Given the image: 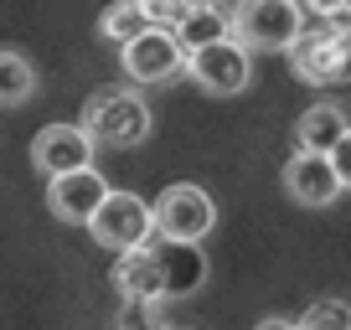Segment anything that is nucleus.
Listing matches in <instances>:
<instances>
[{"instance_id": "obj_1", "label": "nucleus", "mask_w": 351, "mask_h": 330, "mask_svg": "<svg viewBox=\"0 0 351 330\" xmlns=\"http://www.w3.org/2000/svg\"><path fill=\"white\" fill-rule=\"evenodd\" d=\"M88 129V140L104 144V150H134V144L150 140V103L140 99V93L130 88H109V93H93V99L83 103V119H77Z\"/></svg>"}, {"instance_id": "obj_2", "label": "nucleus", "mask_w": 351, "mask_h": 330, "mask_svg": "<svg viewBox=\"0 0 351 330\" xmlns=\"http://www.w3.org/2000/svg\"><path fill=\"white\" fill-rule=\"evenodd\" d=\"M305 31L300 0H238L232 5V36L253 52H289Z\"/></svg>"}, {"instance_id": "obj_3", "label": "nucleus", "mask_w": 351, "mask_h": 330, "mask_svg": "<svg viewBox=\"0 0 351 330\" xmlns=\"http://www.w3.org/2000/svg\"><path fill=\"white\" fill-rule=\"evenodd\" d=\"M150 207H155V238H165V242H202L217 227V201L202 186H191V181L165 186Z\"/></svg>"}, {"instance_id": "obj_4", "label": "nucleus", "mask_w": 351, "mask_h": 330, "mask_svg": "<svg viewBox=\"0 0 351 330\" xmlns=\"http://www.w3.org/2000/svg\"><path fill=\"white\" fill-rule=\"evenodd\" d=\"M93 242L99 248H114V253H134L145 242H155V207L134 191H109V201L99 207V217L88 222Z\"/></svg>"}, {"instance_id": "obj_5", "label": "nucleus", "mask_w": 351, "mask_h": 330, "mask_svg": "<svg viewBox=\"0 0 351 330\" xmlns=\"http://www.w3.org/2000/svg\"><path fill=\"white\" fill-rule=\"evenodd\" d=\"M186 73L202 93L212 99H232L253 83V62H248V47L243 42H217V47H202V52L186 57Z\"/></svg>"}, {"instance_id": "obj_6", "label": "nucleus", "mask_w": 351, "mask_h": 330, "mask_svg": "<svg viewBox=\"0 0 351 330\" xmlns=\"http://www.w3.org/2000/svg\"><path fill=\"white\" fill-rule=\"evenodd\" d=\"M119 67H124V77H134V83H165V77L186 73V47H181L176 31L150 26V31L134 36L130 47H119Z\"/></svg>"}, {"instance_id": "obj_7", "label": "nucleus", "mask_w": 351, "mask_h": 330, "mask_svg": "<svg viewBox=\"0 0 351 330\" xmlns=\"http://www.w3.org/2000/svg\"><path fill=\"white\" fill-rule=\"evenodd\" d=\"M289 67L305 83H351V42H341L326 26H310L289 47Z\"/></svg>"}, {"instance_id": "obj_8", "label": "nucleus", "mask_w": 351, "mask_h": 330, "mask_svg": "<svg viewBox=\"0 0 351 330\" xmlns=\"http://www.w3.org/2000/svg\"><path fill=\"white\" fill-rule=\"evenodd\" d=\"M93 150L99 144L88 140L83 124H47L32 140V165L47 181H57V176H73V170H93Z\"/></svg>"}, {"instance_id": "obj_9", "label": "nucleus", "mask_w": 351, "mask_h": 330, "mask_svg": "<svg viewBox=\"0 0 351 330\" xmlns=\"http://www.w3.org/2000/svg\"><path fill=\"white\" fill-rule=\"evenodd\" d=\"M109 201V181L99 170H73V176L47 181V207H52L57 222H73V227H88L99 217V207Z\"/></svg>"}, {"instance_id": "obj_10", "label": "nucleus", "mask_w": 351, "mask_h": 330, "mask_svg": "<svg viewBox=\"0 0 351 330\" xmlns=\"http://www.w3.org/2000/svg\"><path fill=\"white\" fill-rule=\"evenodd\" d=\"M285 191L300 201V207H330V201L341 196V170H336V160L330 155H305V150H295L285 160Z\"/></svg>"}, {"instance_id": "obj_11", "label": "nucleus", "mask_w": 351, "mask_h": 330, "mask_svg": "<svg viewBox=\"0 0 351 330\" xmlns=\"http://www.w3.org/2000/svg\"><path fill=\"white\" fill-rule=\"evenodd\" d=\"M114 289L124 294V305H160L165 299V279H160V264H155V248H134V253H119L114 258Z\"/></svg>"}, {"instance_id": "obj_12", "label": "nucleus", "mask_w": 351, "mask_h": 330, "mask_svg": "<svg viewBox=\"0 0 351 330\" xmlns=\"http://www.w3.org/2000/svg\"><path fill=\"white\" fill-rule=\"evenodd\" d=\"M155 264H160V279H165V299L176 294H191V289L207 284V258H202L197 242H165L155 238Z\"/></svg>"}, {"instance_id": "obj_13", "label": "nucleus", "mask_w": 351, "mask_h": 330, "mask_svg": "<svg viewBox=\"0 0 351 330\" xmlns=\"http://www.w3.org/2000/svg\"><path fill=\"white\" fill-rule=\"evenodd\" d=\"M351 134V119H346V109L341 103H315V109H305L300 114V124H295V150H305V155H336V144Z\"/></svg>"}, {"instance_id": "obj_14", "label": "nucleus", "mask_w": 351, "mask_h": 330, "mask_svg": "<svg viewBox=\"0 0 351 330\" xmlns=\"http://www.w3.org/2000/svg\"><path fill=\"white\" fill-rule=\"evenodd\" d=\"M176 36L186 47V57L202 52V47H217V42H238V36H232V11L228 5H202V11H191L186 21L176 26Z\"/></svg>"}, {"instance_id": "obj_15", "label": "nucleus", "mask_w": 351, "mask_h": 330, "mask_svg": "<svg viewBox=\"0 0 351 330\" xmlns=\"http://www.w3.org/2000/svg\"><path fill=\"white\" fill-rule=\"evenodd\" d=\"M145 31H150V21H145L140 0H114L109 11L99 16V36L114 42V47H130L134 36H145Z\"/></svg>"}, {"instance_id": "obj_16", "label": "nucleus", "mask_w": 351, "mask_h": 330, "mask_svg": "<svg viewBox=\"0 0 351 330\" xmlns=\"http://www.w3.org/2000/svg\"><path fill=\"white\" fill-rule=\"evenodd\" d=\"M36 93V67L21 52H0V109H16Z\"/></svg>"}, {"instance_id": "obj_17", "label": "nucleus", "mask_w": 351, "mask_h": 330, "mask_svg": "<svg viewBox=\"0 0 351 330\" xmlns=\"http://www.w3.org/2000/svg\"><path fill=\"white\" fill-rule=\"evenodd\" d=\"M300 330H351V305L346 299H315L300 315Z\"/></svg>"}, {"instance_id": "obj_18", "label": "nucleus", "mask_w": 351, "mask_h": 330, "mask_svg": "<svg viewBox=\"0 0 351 330\" xmlns=\"http://www.w3.org/2000/svg\"><path fill=\"white\" fill-rule=\"evenodd\" d=\"M140 11H145V21H150V26L176 31V26L191 16V5H186V0H140Z\"/></svg>"}, {"instance_id": "obj_19", "label": "nucleus", "mask_w": 351, "mask_h": 330, "mask_svg": "<svg viewBox=\"0 0 351 330\" xmlns=\"http://www.w3.org/2000/svg\"><path fill=\"white\" fill-rule=\"evenodd\" d=\"M320 26H326V31H336L341 42H351V5H341V11H330L326 21H320Z\"/></svg>"}, {"instance_id": "obj_20", "label": "nucleus", "mask_w": 351, "mask_h": 330, "mask_svg": "<svg viewBox=\"0 0 351 330\" xmlns=\"http://www.w3.org/2000/svg\"><path fill=\"white\" fill-rule=\"evenodd\" d=\"M330 160H336V170H341V186L351 191V134L336 144V155H330Z\"/></svg>"}, {"instance_id": "obj_21", "label": "nucleus", "mask_w": 351, "mask_h": 330, "mask_svg": "<svg viewBox=\"0 0 351 330\" xmlns=\"http://www.w3.org/2000/svg\"><path fill=\"white\" fill-rule=\"evenodd\" d=\"M300 5H305V11H315L320 21H326L330 11H341V5H351V0H300Z\"/></svg>"}, {"instance_id": "obj_22", "label": "nucleus", "mask_w": 351, "mask_h": 330, "mask_svg": "<svg viewBox=\"0 0 351 330\" xmlns=\"http://www.w3.org/2000/svg\"><path fill=\"white\" fill-rule=\"evenodd\" d=\"M253 330H300V320H285V315H269V320H258Z\"/></svg>"}, {"instance_id": "obj_23", "label": "nucleus", "mask_w": 351, "mask_h": 330, "mask_svg": "<svg viewBox=\"0 0 351 330\" xmlns=\"http://www.w3.org/2000/svg\"><path fill=\"white\" fill-rule=\"evenodd\" d=\"M186 5H191V11H202V5H222V0H186Z\"/></svg>"}]
</instances>
